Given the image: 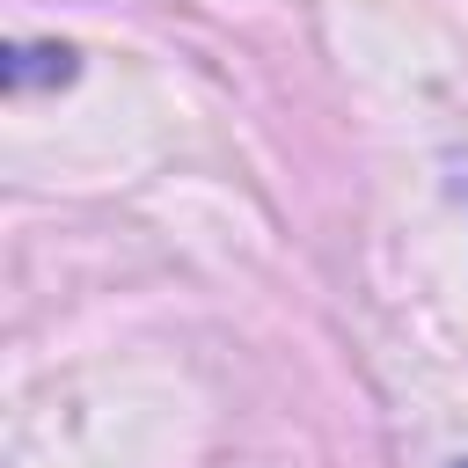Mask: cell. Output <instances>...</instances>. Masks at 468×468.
<instances>
[{
    "label": "cell",
    "instance_id": "obj_1",
    "mask_svg": "<svg viewBox=\"0 0 468 468\" xmlns=\"http://www.w3.org/2000/svg\"><path fill=\"white\" fill-rule=\"evenodd\" d=\"M66 73H73V51H66V44H15V51H7V88L66 80Z\"/></svg>",
    "mask_w": 468,
    "mask_h": 468
},
{
    "label": "cell",
    "instance_id": "obj_2",
    "mask_svg": "<svg viewBox=\"0 0 468 468\" xmlns=\"http://www.w3.org/2000/svg\"><path fill=\"white\" fill-rule=\"evenodd\" d=\"M461 468H468V461H461Z\"/></svg>",
    "mask_w": 468,
    "mask_h": 468
}]
</instances>
